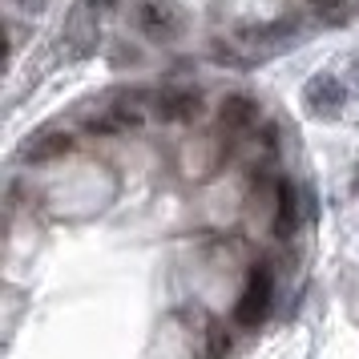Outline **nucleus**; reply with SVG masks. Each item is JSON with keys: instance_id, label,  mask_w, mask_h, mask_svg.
Wrapping results in <instances>:
<instances>
[{"instance_id": "nucleus-1", "label": "nucleus", "mask_w": 359, "mask_h": 359, "mask_svg": "<svg viewBox=\"0 0 359 359\" xmlns=\"http://www.w3.org/2000/svg\"><path fill=\"white\" fill-rule=\"evenodd\" d=\"M271 303H275V271L266 262H255L250 275H246L243 294L234 299V315L230 319L243 331H259L266 323V315H271Z\"/></svg>"}, {"instance_id": "nucleus-2", "label": "nucleus", "mask_w": 359, "mask_h": 359, "mask_svg": "<svg viewBox=\"0 0 359 359\" xmlns=\"http://www.w3.org/2000/svg\"><path fill=\"white\" fill-rule=\"evenodd\" d=\"M303 105H307L311 117L319 121H335L347 105V85L335 77V73H315L307 85H303Z\"/></svg>"}, {"instance_id": "nucleus-3", "label": "nucleus", "mask_w": 359, "mask_h": 359, "mask_svg": "<svg viewBox=\"0 0 359 359\" xmlns=\"http://www.w3.org/2000/svg\"><path fill=\"white\" fill-rule=\"evenodd\" d=\"M154 114L162 121H194L202 114V89H194V85H170L162 93H154Z\"/></svg>"}, {"instance_id": "nucleus-4", "label": "nucleus", "mask_w": 359, "mask_h": 359, "mask_svg": "<svg viewBox=\"0 0 359 359\" xmlns=\"http://www.w3.org/2000/svg\"><path fill=\"white\" fill-rule=\"evenodd\" d=\"M142 93H133V97H126L121 105H105V114L89 117L85 121V130L89 133H126V130H137L142 126V105H130V101H137Z\"/></svg>"}, {"instance_id": "nucleus-5", "label": "nucleus", "mask_w": 359, "mask_h": 359, "mask_svg": "<svg viewBox=\"0 0 359 359\" xmlns=\"http://www.w3.org/2000/svg\"><path fill=\"white\" fill-rule=\"evenodd\" d=\"M275 238H294L299 234V222H303V194L294 190V182H278L275 194Z\"/></svg>"}, {"instance_id": "nucleus-6", "label": "nucleus", "mask_w": 359, "mask_h": 359, "mask_svg": "<svg viewBox=\"0 0 359 359\" xmlns=\"http://www.w3.org/2000/svg\"><path fill=\"white\" fill-rule=\"evenodd\" d=\"M73 146H77V142H73L69 133H36V137H29V142L17 149V158L29 162V165H45V162H53V158H65Z\"/></svg>"}, {"instance_id": "nucleus-7", "label": "nucleus", "mask_w": 359, "mask_h": 359, "mask_svg": "<svg viewBox=\"0 0 359 359\" xmlns=\"http://www.w3.org/2000/svg\"><path fill=\"white\" fill-rule=\"evenodd\" d=\"M255 121H259V101L246 97V93H230V97L222 101V109H218L222 133H243V130H250Z\"/></svg>"}, {"instance_id": "nucleus-8", "label": "nucleus", "mask_w": 359, "mask_h": 359, "mask_svg": "<svg viewBox=\"0 0 359 359\" xmlns=\"http://www.w3.org/2000/svg\"><path fill=\"white\" fill-rule=\"evenodd\" d=\"M137 20H142V29H146L149 36H170L178 29L174 8H170V4H158V0H146V4L137 8Z\"/></svg>"}, {"instance_id": "nucleus-9", "label": "nucleus", "mask_w": 359, "mask_h": 359, "mask_svg": "<svg viewBox=\"0 0 359 359\" xmlns=\"http://www.w3.org/2000/svg\"><path fill=\"white\" fill-rule=\"evenodd\" d=\"M230 355V331L222 319L206 323V343H202V359H226Z\"/></svg>"}, {"instance_id": "nucleus-10", "label": "nucleus", "mask_w": 359, "mask_h": 359, "mask_svg": "<svg viewBox=\"0 0 359 359\" xmlns=\"http://www.w3.org/2000/svg\"><path fill=\"white\" fill-rule=\"evenodd\" d=\"M319 8L323 25H347L351 20V0H311Z\"/></svg>"}, {"instance_id": "nucleus-11", "label": "nucleus", "mask_w": 359, "mask_h": 359, "mask_svg": "<svg viewBox=\"0 0 359 359\" xmlns=\"http://www.w3.org/2000/svg\"><path fill=\"white\" fill-rule=\"evenodd\" d=\"M89 4H93L97 13H109V8H117V0H89Z\"/></svg>"}, {"instance_id": "nucleus-12", "label": "nucleus", "mask_w": 359, "mask_h": 359, "mask_svg": "<svg viewBox=\"0 0 359 359\" xmlns=\"http://www.w3.org/2000/svg\"><path fill=\"white\" fill-rule=\"evenodd\" d=\"M20 8H29V13H36V8H41V4H45V0H17Z\"/></svg>"}, {"instance_id": "nucleus-13", "label": "nucleus", "mask_w": 359, "mask_h": 359, "mask_svg": "<svg viewBox=\"0 0 359 359\" xmlns=\"http://www.w3.org/2000/svg\"><path fill=\"white\" fill-rule=\"evenodd\" d=\"M351 194L359 198V165H355V174H351Z\"/></svg>"}]
</instances>
